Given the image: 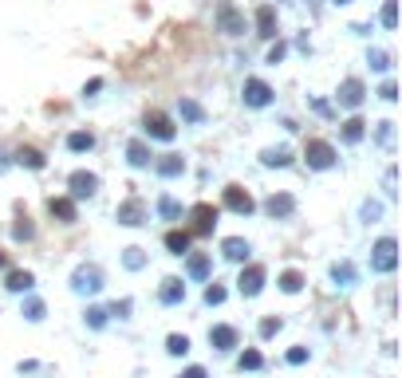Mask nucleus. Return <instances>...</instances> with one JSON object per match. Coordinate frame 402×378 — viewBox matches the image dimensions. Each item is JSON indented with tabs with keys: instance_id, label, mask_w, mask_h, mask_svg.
<instances>
[{
	"instance_id": "obj_1",
	"label": "nucleus",
	"mask_w": 402,
	"mask_h": 378,
	"mask_svg": "<svg viewBox=\"0 0 402 378\" xmlns=\"http://www.w3.org/2000/svg\"><path fill=\"white\" fill-rule=\"evenodd\" d=\"M103 288H107V276H103L99 264H79V268L71 272V292L75 296L91 299V296H99Z\"/></svg>"
},
{
	"instance_id": "obj_2",
	"label": "nucleus",
	"mask_w": 402,
	"mask_h": 378,
	"mask_svg": "<svg viewBox=\"0 0 402 378\" xmlns=\"http://www.w3.org/2000/svg\"><path fill=\"white\" fill-rule=\"evenodd\" d=\"M398 268V240L394 237H379L371 249V272H379V276H391V272Z\"/></svg>"
},
{
	"instance_id": "obj_3",
	"label": "nucleus",
	"mask_w": 402,
	"mask_h": 378,
	"mask_svg": "<svg viewBox=\"0 0 402 378\" xmlns=\"http://www.w3.org/2000/svg\"><path fill=\"white\" fill-rule=\"evenodd\" d=\"M217 217H221V209L217 205H209V201H201V205H193L190 209V237H213V229H217Z\"/></svg>"
},
{
	"instance_id": "obj_4",
	"label": "nucleus",
	"mask_w": 402,
	"mask_h": 378,
	"mask_svg": "<svg viewBox=\"0 0 402 378\" xmlns=\"http://www.w3.org/2000/svg\"><path fill=\"white\" fill-rule=\"evenodd\" d=\"M304 162H308V169H332L335 162H339V154H335V146H332V142L312 138L308 146H304Z\"/></svg>"
},
{
	"instance_id": "obj_5",
	"label": "nucleus",
	"mask_w": 402,
	"mask_h": 378,
	"mask_svg": "<svg viewBox=\"0 0 402 378\" xmlns=\"http://www.w3.org/2000/svg\"><path fill=\"white\" fill-rule=\"evenodd\" d=\"M264 284H268V272H264V264H245L241 276H237V292H241L245 299H257L264 292Z\"/></svg>"
},
{
	"instance_id": "obj_6",
	"label": "nucleus",
	"mask_w": 402,
	"mask_h": 378,
	"mask_svg": "<svg viewBox=\"0 0 402 378\" xmlns=\"http://www.w3.org/2000/svg\"><path fill=\"white\" fill-rule=\"evenodd\" d=\"M115 221L127 225V229H138V225L150 221V209H146V201H142V197H127L119 209H115Z\"/></svg>"
},
{
	"instance_id": "obj_7",
	"label": "nucleus",
	"mask_w": 402,
	"mask_h": 378,
	"mask_svg": "<svg viewBox=\"0 0 402 378\" xmlns=\"http://www.w3.org/2000/svg\"><path fill=\"white\" fill-rule=\"evenodd\" d=\"M221 205L229 213H237V217H252V213H257V201H252V193L245 185H225Z\"/></svg>"
},
{
	"instance_id": "obj_8",
	"label": "nucleus",
	"mask_w": 402,
	"mask_h": 378,
	"mask_svg": "<svg viewBox=\"0 0 402 378\" xmlns=\"http://www.w3.org/2000/svg\"><path fill=\"white\" fill-rule=\"evenodd\" d=\"M99 193V174H87V169H75L67 178V197L71 201H83V197H95Z\"/></svg>"
},
{
	"instance_id": "obj_9",
	"label": "nucleus",
	"mask_w": 402,
	"mask_h": 378,
	"mask_svg": "<svg viewBox=\"0 0 402 378\" xmlns=\"http://www.w3.org/2000/svg\"><path fill=\"white\" fill-rule=\"evenodd\" d=\"M142 126H146V138H154V142H174L178 138V126H174L162 110H150V115L142 119Z\"/></svg>"
},
{
	"instance_id": "obj_10",
	"label": "nucleus",
	"mask_w": 402,
	"mask_h": 378,
	"mask_svg": "<svg viewBox=\"0 0 402 378\" xmlns=\"http://www.w3.org/2000/svg\"><path fill=\"white\" fill-rule=\"evenodd\" d=\"M209 347L221 351V355H229V351L241 347V331L229 327V323H213V327H209Z\"/></svg>"
},
{
	"instance_id": "obj_11",
	"label": "nucleus",
	"mask_w": 402,
	"mask_h": 378,
	"mask_svg": "<svg viewBox=\"0 0 402 378\" xmlns=\"http://www.w3.org/2000/svg\"><path fill=\"white\" fill-rule=\"evenodd\" d=\"M158 304L162 308H181L186 304V280L181 276H166L158 284Z\"/></svg>"
},
{
	"instance_id": "obj_12",
	"label": "nucleus",
	"mask_w": 402,
	"mask_h": 378,
	"mask_svg": "<svg viewBox=\"0 0 402 378\" xmlns=\"http://www.w3.org/2000/svg\"><path fill=\"white\" fill-rule=\"evenodd\" d=\"M217 28L225 32V36H241L245 28H249V20H245L241 8H233V4H221L217 8Z\"/></svg>"
},
{
	"instance_id": "obj_13",
	"label": "nucleus",
	"mask_w": 402,
	"mask_h": 378,
	"mask_svg": "<svg viewBox=\"0 0 402 378\" xmlns=\"http://www.w3.org/2000/svg\"><path fill=\"white\" fill-rule=\"evenodd\" d=\"M241 99H245V107H252V110H261V107H268L272 103V87L264 79H245V91H241Z\"/></svg>"
},
{
	"instance_id": "obj_14",
	"label": "nucleus",
	"mask_w": 402,
	"mask_h": 378,
	"mask_svg": "<svg viewBox=\"0 0 402 378\" xmlns=\"http://www.w3.org/2000/svg\"><path fill=\"white\" fill-rule=\"evenodd\" d=\"M339 107H347V110H359L363 107V99H367V87H363V79H343L339 83Z\"/></svg>"
},
{
	"instance_id": "obj_15",
	"label": "nucleus",
	"mask_w": 402,
	"mask_h": 378,
	"mask_svg": "<svg viewBox=\"0 0 402 378\" xmlns=\"http://www.w3.org/2000/svg\"><path fill=\"white\" fill-rule=\"evenodd\" d=\"M186 276H190L193 284H209V276H213V260L205 256V252H190V256H186Z\"/></svg>"
},
{
	"instance_id": "obj_16",
	"label": "nucleus",
	"mask_w": 402,
	"mask_h": 378,
	"mask_svg": "<svg viewBox=\"0 0 402 378\" xmlns=\"http://www.w3.org/2000/svg\"><path fill=\"white\" fill-rule=\"evenodd\" d=\"M264 213H268L272 221H288L292 213H296V197H292V193H272V197L264 201Z\"/></svg>"
},
{
	"instance_id": "obj_17",
	"label": "nucleus",
	"mask_w": 402,
	"mask_h": 378,
	"mask_svg": "<svg viewBox=\"0 0 402 378\" xmlns=\"http://www.w3.org/2000/svg\"><path fill=\"white\" fill-rule=\"evenodd\" d=\"M221 256H225V260H233V264H249L252 245H249L245 237H225V240H221Z\"/></svg>"
},
{
	"instance_id": "obj_18",
	"label": "nucleus",
	"mask_w": 402,
	"mask_h": 378,
	"mask_svg": "<svg viewBox=\"0 0 402 378\" xmlns=\"http://www.w3.org/2000/svg\"><path fill=\"white\" fill-rule=\"evenodd\" d=\"M328 276H332L335 288H355V284H359V272H355L351 260H335L332 268H328Z\"/></svg>"
},
{
	"instance_id": "obj_19",
	"label": "nucleus",
	"mask_w": 402,
	"mask_h": 378,
	"mask_svg": "<svg viewBox=\"0 0 402 378\" xmlns=\"http://www.w3.org/2000/svg\"><path fill=\"white\" fill-rule=\"evenodd\" d=\"M154 174H158V178H181V174H186V158H181V154H162V158H154Z\"/></svg>"
},
{
	"instance_id": "obj_20",
	"label": "nucleus",
	"mask_w": 402,
	"mask_h": 378,
	"mask_svg": "<svg viewBox=\"0 0 402 378\" xmlns=\"http://www.w3.org/2000/svg\"><path fill=\"white\" fill-rule=\"evenodd\" d=\"M4 288H8L12 296H28V292L36 288V276H32L28 268H12L8 276H4Z\"/></svg>"
},
{
	"instance_id": "obj_21",
	"label": "nucleus",
	"mask_w": 402,
	"mask_h": 378,
	"mask_svg": "<svg viewBox=\"0 0 402 378\" xmlns=\"http://www.w3.org/2000/svg\"><path fill=\"white\" fill-rule=\"evenodd\" d=\"M48 213L60 221V225H75V221H79V209H75V201H71V197H51Z\"/></svg>"
},
{
	"instance_id": "obj_22",
	"label": "nucleus",
	"mask_w": 402,
	"mask_h": 378,
	"mask_svg": "<svg viewBox=\"0 0 402 378\" xmlns=\"http://www.w3.org/2000/svg\"><path fill=\"white\" fill-rule=\"evenodd\" d=\"M127 162H131L134 169H150L154 154H150V146H146L142 138H131V142H127Z\"/></svg>"
},
{
	"instance_id": "obj_23",
	"label": "nucleus",
	"mask_w": 402,
	"mask_h": 378,
	"mask_svg": "<svg viewBox=\"0 0 402 378\" xmlns=\"http://www.w3.org/2000/svg\"><path fill=\"white\" fill-rule=\"evenodd\" d=\"M162 245H166V252H170V256H190V245H193V237H190L186 229H170Z\"/></svg>"
},
{
	"instance_id": "obj_24",
	"label": "nucleus",
	"mask_w": 402,
	"mask_h": 378,
	"mask_svg": "<svg viewBox=\"0 0 402 378\" xmlns=\"http://www.w3.org/2000/svg\"><path fill=\"white\" fill-rule=\"evenodd\" d=\"M261 166H268V169L292 166V150H288V146H268V150H261Z\"/></svg>"
},
{
	"instance_id": "obj_25",
	"label": "nucleus",
	"mask_w": 402,
	"mask_h": 378,
	"mask_svg": "<svg viewBox=\"0 0 402 378\" xmlns=\"http://www.w3.org/2000/svg\"><path fill=\"white\" fill-rule=\"evenodd\" d=\"M257 36H264V40L276 36V8H272V4H261V8H257Z\"/></svg>"
},
{
	"instance_id": "obj_26",
	"label": "nucleus",
	"mask_w": 402,
	"mask_h": 378,
	"mask_svg": "<svg viewBox=\"0 0 402 378\" xmlns=\"http://www.w3.org/2000/svg\"><path fill=\"white\" fill-rule=\"evenodd\" d=\"M276 288H280L284 296H300V292H304V272H296V268L280 272V280H276Z\"/></svg>"
},
{
	"instance_id": "obj_27",
	"label": "nucleus",
	"mask_w": 402,
	"mask_h": 378,
	"mask_svg": "<svg viewBox=\"0 0 402 378\" xmlns=\"http://www.w3.org/2000/svg\"><path fill=\"white\" fill-rule=\"evenodd\" d=\"M20 315L28 319V323H44V315H48V304H44L40 296H32V292H28V299H24Z\"/></svg>"
},
{
	"instance_id": "obj_28",
	"label": "nucleus",
	"mask_w": 402,
	"mask_h": 378,
	"mask_svg": "<svg viewBox=\"0 0 402 378\" xmlns=\"http://www.w3.org/2000/svg\"><path fill=\"white\" fill-rule=\"evenodd\" d=\"M158 217H162V221H181V217H186V209H181L178 197L162 193V197H158Z\"/></svg>"
},
{
	"instance_id": "obj_29",
	"label": "nucleus",
	"mask_w": 402,
	"mask_h": 378,
	"mask_svg": "<svg viewBox=\"0 0 402 378\" xmlns=\"http://www.w3.org/2000/svg\"><path fill=\"white\" fill-rule=\"evenodd\" d=\"M363 134H367V122H363L359 115H351V119L343 122V142H347V146H355V142H363Z\"/></svg>"
},
{
	"instance_id": "obj_30",
	"label": "nucleus",
	"mask_w": 402,
	"mask_h": 378,
	"mask_svg": "<svg viewBox=\"0 0 402 378\" xmlns=\"http://www.w3.org/2000/svg\"><path fill=\"white\" fill-rule=\"evenodd\" d=\"M67 150L71 154H87V150H95V134H91V130H75V134H67Z\"/></svg>"
},
{
	"instance_id": "obj_31",
	"label": "nucleus",
	"mask_w": 402,
	"mask_h": 378,
	"mask_svg": "<svg viewBox=\"0 0 402 378\" xmlns=\"http://www.w3.org/2000/svg\"><path fill=\"white\" fill-rule=\"evenodd\" d=\"M178 115L186 122H193V126H201V122H205V110H201V103H193V99H181L178 103Z\"/></svg>"
},
{
	"instance_id": "obj_32",
	"label": "nucleus",
	"mask_w": 402,
	"mask_h": 378,
	"mask_svg": "<svg viewBox=\"0 0 402 378\" xmlns=\"http://www.w3.org/2000/svg\"><path fill=\"white\" fill-rule=\"evenodd\" d=\"M122 268H127V272H138V268H146V252H142L138 245H131V249H122Z\"/></svg>"
},
{
	"instance_id": "obj_33",
	"label": "nucleus",
	"mask_w": 402,
	"mask_h": 378,
	"mask_svg": "<svg viewBox=\"0 0 402 378\" xmlns=\"http://www.w3.org/2000/svg\"><path fill=\"white\" fill-rule=\"evenodd\" d=\"M166 355H170V358H186V355H190V339L178 335V331L166 335Z\"/></svg>"
},
{
	"instance_id": "obj_34",
	"label": "nucleus",
	"mask_w": 402,
	"mask_h": 378,
	"mask_svg": "<svg viewBox=\"0 0 402 378\" xmlns=\"http://www.w3.org/2000/svg\"><path fill=\"white\" fill-rule=\"evenodd\" d=\"M107 319H111V315H107V308H95V304H87V311H83V323H87L91 331H103V327H107Z\"/></svg>"
},
{
	"instance_id": "obj_35",
	"label": "nucleus",
	"mask_w": 402,
	"mask_h": 378,
	"mask_svg": "<svg viewBox=\"0 0 402 378\" xmlns=\"http://www.w3.org/2000/svg\"><path fill=\"white\" fill-rule=\"evenodd\" d=\"M16 162H20V166H28V169H44V166H48V162H44V154H40V150H32V146L16 150Z\"/></svg>"
},
{
	"instance_id": "obj_36",
	"label": "nucleus",
	"mask_w": 402,
	"mask_h": 378,
	"mask_svg": "<svg viewBox=\"0 0 402 378\" xmlns=\"http://www.w3.org/2000/svg\"><path fill=\"white\" fill-rule=\"evenodd\" d=\"M280 331H284V319H280V315H264V319H261V327H257V335L268 343V339H276Z\"/></svg>"
},
{
	"instance_id": "obj_37",
	"label": "nucleus",
	"mask_w": 402,
	"mask_h": 378,
	"mask_svg": "<svg viewBox=\"0 0 402 378\" xmlns=\"http://www.w3.org/2000/svg\"><path fill=\"white\" fill-rule=\"evenodd\" d=\"M261 367H264V355L257 347L241 351V358H237V370H241V374H245V370H261Z\"/></svg>"
},
{
	"instance_id": "obj_38",
	"label": "nucleus",
	"mask_w": 402,
	"mask_h": 378,
	"mask_svg": "<svg viewBox=\"0 0 402 378\" xmlns=\"http://www.w3.org/2000/svg\"><path fill=\"white\" fill-rule=\"evenodd\" d=\"M225 296H229V292H225V284H217V280H209V284H205V304H209V308H221Z\"/></svg>"
},
{
	"instance_id": "obj_39",
	"label": "nucleus",
	"mask_w": 402,
	"mask_h": 378,
	"mask_svg": "<svg viewBox=\"0 0 402 378\" xmlns=\"http://www.w3.org/2000/svg\"><path fill=\"white\" fill-rule=\"evenodd\" d=\"M32 237H36V225H32L28 217H20L12 225V240H32Z\"/></svg>"
},
{
	"instance_id": "obj_40",
	"label": "nucleus",
	"mask_w": 402,
	"mask_h": 378,
	"mask_svg": "<svg viewBox=\"0 0 402 378\" xmlns=\"http://www.w3.org/2000/svg\"><path fill=\"white\" fill-rule=\"evenodd\" d=\"M131 311H134V299H115L111 308H107V315H115V319H131Z\"/></svg>"
},
{
	"instance_id": "obj_41",
	"label": "nucleus",
	"mask_w": 402,
	"mask_h": 378,
	"mask_svg": "<svg viewBox=\"0 0 402 378\" xmlns=\"http://www.w3.org/2000/svg\"><path fill=\"white\" fill-rule=\"evenodd\" d=\"M359 217L367 221V225H371V221H379V217H382V201H363Z\"/></svg>"
},
{
	"instance_id": "obj_42",
	"label": "nucleus",
	"mask_w": 402,
	"mask_h": 378,
	"mask_svg": "<svg viewBox=\"0 0 402 378\" xmlns=\"http://www.w3.org/2000/svg\"><path fill=\"white\" fill-rule=\"evenodd\" d=\"M367 63H371L375 71H391V56H387V51H367Z\"/></svg>"
},
{
	"instance_id": "obj_43",
	"label": "nucleus",
	"mask_w": 402,
	"mask_h": 378,
	"mask_svg": "<svg viewBox=\"0 0 402 378\" xmlns=\"http://www.w3.org/2000/svg\"><path fill=\"white\" fill-rule=\"evenodd\" d=\"M284 358H288V367H304V363L312 358V351H308V347H292Z\"/></svg>"
},
{
	"instance_id": "obj_44",
	"label": "nucleus",
	"mask_w": 402,
	"mask_h": 378,
	"mask_svg": "<svg viewBox=\"0 0 402 378\" xmlns=\"http://www.w3.org/2000/svg\"><path fill=\"white\" fill-rule=\"evenodd\" d=\"M382 24H387V28H394V24H398V4H394V0H387V4H382Z\"/></svg>"
},
{
	"instance_id": "obj_45",
	"label": "nucleus",
	"mask_w": 402,
	"mask_h": 378,
	"mask_svg": "<svg viewBox=\"0 0 402 378\" xmlns=\"http://www.w3.org/2000/svg\"><path fill=\"white\" fill-rule=\"evenodd\" d=\"M379 142L382 146H391L394 142V122H379Z\"/></svg>"
},
{
	"instance_id": "obj_46",
	"label": "nucleus",
	"mask_w": 402,
	"mask_h": 378,
	"mask_svg": "<svg viewBox=\"0 0 402 378\" xmlns=\"http://www.w3.org/2000/svg\"><path fill=\"white\" fill-rule=\"evenodd\" d=\"M178 378H209V370H205V367H186Z\"/></svg>"
},
{
	"instance_id": "obj_47",
	"label": "nucleus",
	"mask_w": 402,
	"mask_h": 378,
	"mask_svg": "<svg viewBox=\"0 0 402 378\" xmlns=\"http://www.w3.org/2000/svg\"><path fill=\"white\" fill-rule=\"evenodd\" d=\"M20 374H36V370H40V363H36V358H20Z\"/></svg>"
},
{
	"instance_id": "obj_48",
	"label": "nucleus",
	"mask_w": 402,
	"mask_h": 378,
	"mask_svg": "<svg viewBox=\"0 0 402 378\" xmlns=\"http://www.w3.org/2000/svg\"><path fill=\"white\" fill-rule=\"evenodd\" d=\"M382 189H387V197H394V193H398V189H394V166L387 169V178H382Z\"/></svg>"
},
{
	"instance_id": "obj_49",
	"label": "nucleus",
	"mask_w": 402,
	"mask_h": 378,
	"mask_svg": "<svg viewBox=\"0 0 402 378\" xmlns=\"http://www.w3.org/2000/svg\"><path fill=\"white\" fill-rule=\"evenodd\" d=\"M379 95H382V99H387V103H394V99H398V95H394V83H391V79L382 83V91H379Z\"/></svg>"
},
{
	"instance_id": "obj_50",
	"label": "nucleus",
	"mask_w": 402,
	"mask_h": 378,
	"mask_svg": "<svg viewBox=\"0 0 402 378\" xmlns=\"http://www.w3.org/2000/svg\"><path fill=\"white\" fill-rule=\"evenodd\" d=\"M284 51H288V48H284V44H276V48L268 51V63H280V60H284Z\"/></svg>"
},
{
	"instance_id": "obj_51",
	"label": "nucleus",
	"mask_w": 402,
	"mask_h": 378,
	"mask_svg": "<svg viewBox=\"0 0 402 378\" xmlns=\"http://www.w3.org/2000/svg\"><path fill=\"white\" fill-rule=\"evenodd\" d=\"M4 264H8V256H4V249H0V268H4Z\"/></svg>"
},
{
	"instance_id": "obj_52",
	"label": "nucleus",
	"mask_w": 402,
	"mask_h": 378,
	"mask_svg": "<svg viewBox=\"0 0 402 378\" xmlns=\"http://www.w3.org/2000/svg\"><path fill=\"white\" fill-rule=\"evenodd\" d=\"M332 4H351V0H332Z\"/></svg>"
}]
</instances>
